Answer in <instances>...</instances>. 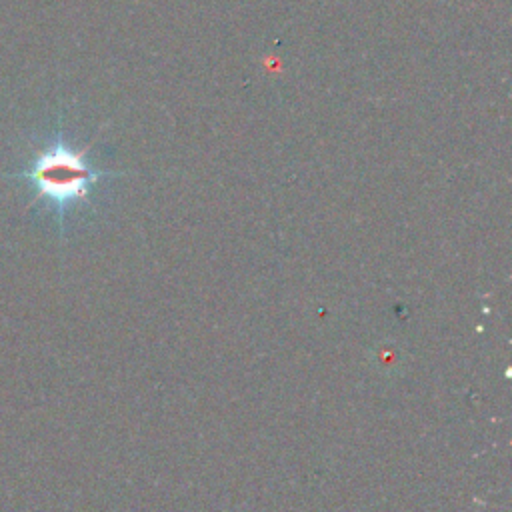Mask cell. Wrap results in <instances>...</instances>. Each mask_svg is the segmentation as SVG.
Returning a JSON list of instances; mask_svg holds the SVG:
<instances>
[{
  "mask_svg": "<svg viewBox=\"0 0 512 512\" xmlns=\"http://www.w3.org/2000/svg\"><path fill=\"white\" fill-rule=\"evenodd\" d=\"M0 176L28 180L34 186L36 196L50 202L62 218L64 210L70 204L88 198L92 184H96L104 176L118 174L108 170H96L86 160V152H78L70 148L62 138H56L44 152L34 158L28 170Z\"/></svg>",
  "mask_w": 512,
  "mask_h": 512,
  "instance_id": "obj_1",
  "label": "cell"
}]
</instances>
